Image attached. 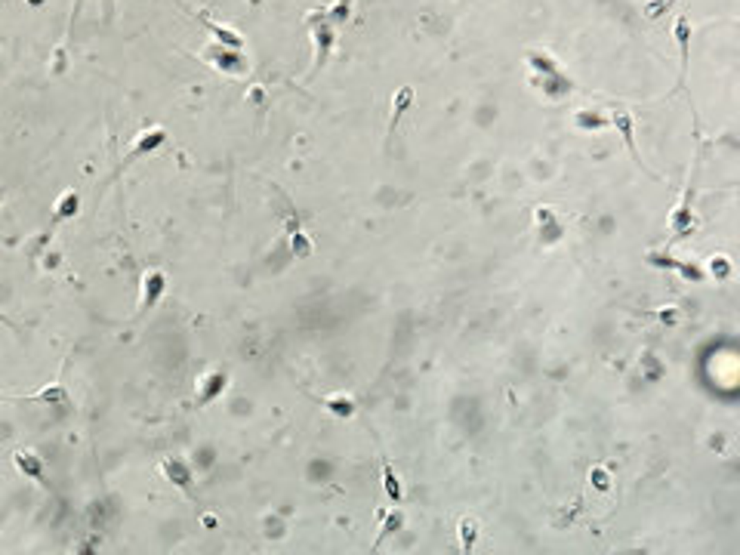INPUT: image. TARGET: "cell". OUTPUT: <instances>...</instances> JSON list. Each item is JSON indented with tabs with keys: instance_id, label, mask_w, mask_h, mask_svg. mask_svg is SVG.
<instances>
[{
	"instance_id": "obj_1",
	"label": "cell",
	"mask_w": 740,
	"mask_h": 555,
	"mask_svg": "<svg viewBox=\"0 0 740 555\" xmlns=\"http://www.w3.org/2000/svg\"><path fill=\"white\" fill-rule=\"evenodd\" d=\"M312 22V35H315V46H318V62H324L330 52V46H333V25L327 22V16L321 19V22H315V19H309Z\"/></svg>"
},
{
	"instance_id": "obj_2",
	"label": "cell",
	"mask_w": 740,
	"mask_h": 555,
	"mask_svg": "<svg viewBox=\"0 0 740 555\" xmlns=\"http://www.w3.org/2000/svg\"><path fill=\"white\" fill-rule=\"evenodd\" d=\"M167 142V133H164L161 127H151V130H145L142 136L136 139L133 142V151H130V157L127 161H133V157H139V155H145V151H155L157 145H164Z\"/></svg>"
},
{
	"instance_id": "obj_3",
	"label": "cell",
	"mask_w": 740,
	"mask_h": 555,
	"mask_svg": "<svg viewBox=\"0 0 740 555\" xmlns=\"http://www.w3.org/2000/svg\"><path fill=\"white\" fill-rule=\"evenodd\" d=\"M614 127L620 130V133H623V139H626V148H630V155H632V161L639 164V167L645 170V164H642V157H639V151H636V139H632V117L626 115L623 108H614Z\"/></svg>"
},
{
	"instance_id": "obj_4",
	"label": "cell",
	"mask_w": 740,
	"mask_h": 555,
	"mask_svg": "<svg viewBox=\"0 0 740 555\" xmlns=\"http://www.w3.org/2000/svg\"><path fill=\"white\" fill-rule=\"evenodd\" d=\"M411 102H413V90L411 87H401L398 92H395V102H392V117H389V136L398 130V124H401V117H405V111L411 108Z\"/></svg>"
},
{
	"instance_id": "obj_5",
	"label": "cell",
	"mask_w": 740,
	"mask_h": 555,
	"mask_svg": "<svg viewBox=\"0 0 740 555\" xmlns=\"http://www.w3.org/2000/svg\"><path fill=\"white\" fill-rule=\"evenodd\" d=\"M676 41L679 46H682V81H679V87L685 84V75H688V50H691V25H688V19H679L676 22Z\"/></svg>"
},
{
	"instance_id": "obj_6",
	"label": "cell",
	"mask_w": 740,
	"mask_h": 555,
	"mask_svg": "<svg viewBox=\"0 0 740 555\" xmlns=\"http://www.w3.org/2000/svg\"><path fill=\"white\" fill-rule=\"evenodd\" d=\"M475 537H478V521H475V518H463L460 521V546H463V552H472Z\"/></svg>"
},
{
	"instance_id": "obj_7",
	"label": "cell",
	"mask_w": 740,
	"mask_h": 555,
	"mask_svg": "<svg viewBox=\"0 0 740 555\" xmlns=\"http://www.w3.org/2000/svg\"><path fill=\"white\" fill-rule=\"evenodd\" d=\"M16 466L22 469L25 475H31V478H41V469L43 463L35 457V454H16Z\"/></svg>"
},
{
	"instance_id": "obj_8",
	"label": "cell",
	"mask_w": 740,
	"mask_h": 555,
	"mask_svg": "<svg viewBox=\"0 0 740 555\" xmlns=\"http://www.w3.org/2000/svg\"><path fill=\"white\" fill-rule=\"evenodd\" d=\"M161 290H164V275L161 272H148V278H145V302L151 306Z\"/></svg>"
},
{
	"instance_id": "obj_9",
	"label": "cell",
	"mask_w": 740,
	"mask_h": 555,
	"mask_svg": "<svg viewBox=\"0 0 740 555\" xmlns=\"http://www.w3.org/2000/svg\"><path fill=\"white\" fill-rule=\"evenodd\" d=\"M349 6H352V0H336L333 6H330L324 16H327V22L330 25H342L349 19Z\"/></svg>"
},
{
	"instance_id": "obj_10",
	"label": "cell",
	"mask_w": 740,
	"mask_h": 555,
	"mask_svg": "<svg viewBox=\"0 0 740 555\" xmlns=\"http://www.w3.org/2000/svg\"><path fill=\"white\" fill-rule=\"evenodd\" d=\"M574 121H577L583 130H601L607 124L601 115H596V111H577V117H574Z\"/></svg>"
},
{
	"instance_id": "obj_11",
	"label": "cell",
	"mask_w": 740,
	"mask_h": 555,
	"mask_svg": "<svg viewBox=\"0 0 740 555\" xmlns=\"http://www.w3.org/2000/svg\"><path fill=\"white\" fill-rule=\"evenodd\" d=\"M226 386V373H210L207 376V382H204V401H210V398H216V392Z\"/></svg>"
},
{
	"instance_id": "obj_12",
	"label": "cell",
	"mask_w": 740,
	"mask_h": 555,
	"mask_svg": "<svg viewBox=\"0 0 740 555\" xmlns=\"http://www.w3.org/2000/svg\"><path fill=\"white\" fill-rule=\"evenodd\" d=\"M71 213H77V195L75 191H65L62 201H59V207H56V216L59 220H65V216H71Z\"/></svg>"
},
{
	"instance_id": "obj_13",
	"label": "cell",
	"mask_w": 740,
	"mask_h": 555,
	"mask_svg": "<svg viewBox=\"0 0 740 555\" xmlns=\"http://www.w3.org/2000/svg\"><path fill=\"white\" fill-rule=\"evenodd\" d=\"M382 478H386V494L392 500H401V485H398V478H395V472H392V466L389 463H382Z\"/></svg>"
},
{
	"instance_id": "obj_14",
	"label": "cell",
	"mask_w": 740,
	"mask_h": 555,
	"mask_svg": "<svg viewBox=\"0 0 740 555\" xmlns=\"http://www.w3.org/2000/svg\"><path fill=\"white\" fill-rule=\"evenodd\" d=\"M670 6H672V0H651V3L642 6V12H645V19H660V12L670 10Z\"/></svg>"
},
{
	"instance_id": "obj_15",
	"label": "cell",
	"mask_w": 740,
	"mask_h": 555,
	"mask_svg": "<svg viewBox=\"0 0 740 555\" xmlns=\"http://www.w3.org/2000/svg\"><path fill=\"white\" fill-rule=\"evenodd\" d=\"M327 407H330V411H333L336 416H349V413H352V401H349V398H346V401L327 398Z\"/></svg>"
},
{
	"instance_id": "obj_16",
	"label": "cell",
	"mask_w": 740,
	"mask_h": 555,
	"mask_svg": "<svg viewBox=\"0 0 740 555\" xmlns=\"http://www.w3.org/2000/svg\"><path fill=\"white\" fill-rule=\"evenodd\" d=\"M41 401H65V389H59V386H52V389H43L41 395H37Z\"/></svg>"
},
{
	"instance_id": "obj_17",
	"label": "cell",
	"mask_w": 740,
	"mask_h": 555,
	"mask_svg": "<svg viewBox=\"0 0 740 555\" xmlns=\"http://www.w3.org/2000/svg\"><path fill=\"white\" fill-rule=\"evenodd\" d=\"M81 6H84V0H75V10H71V25H75V19H77V12H81Z\"/></svg>"
},
{
	"instance_id": "obj_18",
	"label": "cell",
	"mask_w": 740,
	"mask_h": 555,
	"mask_svg": "<svg viewBox=\"0 0 740 555\" xmlns=\"http://www.w3.org/2000/svg\"><path fill=\"white\" fill-rule=\"evenodd\" d=\"M105 16H111V0H105Z\"/></svg>"
},
{
	"instance_id": "obj_19",
	"label": "cell",
	"mask_w": 740,
	"mask_h": 555,
	"mask_svg": "<svg viewBox=\"0 0 740 555\" xmlns=\"http://www.w3.org/2000/svg\"><path fill=\"white\" fill-rule=\"evenodd\" d=\"M31 3H41V0H31Z\"/></svg>"
}]
</instances>
